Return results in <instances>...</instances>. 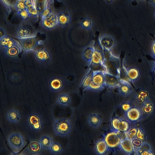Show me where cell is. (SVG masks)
I'll list each match as a JSON object with an SVG mask.
<instances>
[{"label":"cell","mask_w":155,"mask_h":155,"mask_svg":"<svg viewBox=\"0 0 155 155\" xmlns=\"http://www.w3.org/2000/svg\"><path fill=\"white\" fill-rule=\"evenodd\" d=\"M98 43L103 51L109 52L111 51L115 47L116 41L112 35L108 34H104L98 38Z\"/></svg>","instance_id":"ba28073f"},{"label":"cell","mask_w":155,"mask_h":155,"mask_svg":"<svg viewBox=\"0 0 155 155\" xmlns=\"http://www.w3.org/2000/svg\"><path fill=\"white\" fill-rule=\"evenodd\" d=\"M22 52V47L19 43L15 45L4 52L5 54L10 59H15L18 58Z\"/></svg>","instance_id":"603a6c76"},{"label":"cell","mask_w":155,"mask_h":155,"mask_svg":"<svg viewBox=\"0 0 155 155\" xmlns=\"http://www.w3.org/2000/svg\"><path fill=\"white\" fill-rule=\"evenodd\" d=\"M37 31L34 27L29 23L21 24L17 28L15 36L18 39L36 37Z\"/></svg>","instance_id":"8992f818"},{"label":"cell","mask_w":155,"mask_h":155,"mask_svg":"<svg viewBox=\"0 0 155 155\" xmlns=\"http://www.w3.org/2000/svg\"><path fill=\"white\" fill-rule=\"evenodd\" d=\"M48 150L52 154L58 155L61 154L62 153L63 148L62 145L60 143L53 142Z\"/></svg>","instance_id":"d590c367"},{"label":"cell","mask_w":155,"mask_h":155,"mask_svg":"<svg viewBox=\"0 0 155 155\" xmlns=\"http://www.w3.org/2000/svg\"><path fill=\"white\" fill-rule=\"evenodd\" d=\"M106 1L108 2H112L113 0H106Z\"/></svg>","instance_id":"816d5d0a"},{"label":"cell","mask_w":155,"mask_h":155,"mask_svg":"<svg viewBox=\"0 0 155 155\" xmlns=\"http://www.w3.org/2000/svg\"><path fill=\"white\" fill-rule=\"evenodd\" d=\"M131 142L134 153L140 147L142 141L137 138H135L131 140Z\"/></svg>","instance_id":"f6af8a7d"},{"label":"cell","mask_w":155,"mask_h":155,"mask_svg":"<svg viewBox=\"0 0 155 155\" xmlns=\"http://www.w3.org/2000/svg\"><path fill=\"white\" fill-rule=\"evenodd\" d=\"M94 149L96 154L98 155H106L110 152L109 147L102 138L98 139L95 142Z\"/></svg>","instance_id":"ac0fdd59"},{"label":"cell","mask_w":155,"mask_h":155,"mask_svg":"<svg viewBox=\"0 0 155 155\" xmlns=\"http://www.w3.org/2000/svg\"><path fill=\"white\" fill-rule=\"evenodd\" d=\"M43 148L39 140H32L29 142L26 148L27 152L31 155H39Z\"/></svg>","instance_id":"d6986e66"},{"label":"cell","mask_w":155,"mask_h":155,"mask_svg":"<svg viewBox=\"0 0 155 155\" xmlns=\"http://www.w3.org/2000/svg\"><path fill=\"white\" fill-rule=\"evenodd\" d=\"M150 96V91L146 89L138 90L135 94L134 101L136 105L140 106L143 103L149 100Z\"/></svg>","instance_id":"9a60e30c"},{"label":"cell","mask_w":155,"mask_h":155,"mask_svg":"<svg viewBox=\"0 0 155 155\" xmlns=\"http://www.w3.org/2000/svg\"><path fill=\"white\" fill-rule=\"evenodd\" d=\"M53 2V0H47L43 10L40 14L41 18H44L50 13L51 11V5Z\"/></svg>","instance_id":"f35d334b"},{"label":"cell","mask_w":155,"mask_h":155,"mask_svg":"<svg viewBox=\"0 0 155 155\" xmlns=\"http://www.w3.org/2000/svg\"><path fill=\"white\" fill-rule=\"evenodd\" d=\"M120 84L117 88L119 94L124 97L130 96L133 93V89L130 83L128 81L120 78Z\"/></svg>","instance_id":"2e32d148"},{"label":"cell","mask_w":155,"mask_h":155,"mask_svg":"<svg viewBox=\"0 0 155 155\" xmlns=\"http://www.w3.org/2000/svg\"><path fill=\"white\" fill-rule=\"evenodd\" d=\"M34 57L36 61L43 64L47 65L51 61L52 57L49 51L45 48H40L34 51Z\"/></svg>","instance_id":"7c38bea8"},{"label":"cell","mask_w":155,"mask_h":155,"mask_svg":"<svg viewBox=\"0 0 155 155\" xmlns=\"http://www.w3.org/2000/svg\"><path fill=\"white\" fill-rule=\"evenodd\" d=\"M87 122L91 127L96 129L98 128L101 125L102 119L101 116L98 114L92 113L88 116Z\"/></svg>","instance_id":"484cf974"},{"label":"cell","mask_w":155,"mask_h":155,"mask_svg":"<svg viewBox=\"0 0 155 155\" xmlns=\"http://www.w3.org/2000/svg\"><path fill=\"white\" fill-rule=\"evenodd\" d=\"M53 128L56 135L64 137L67 136L71 133L72 125L69 119L61 118L56 119L54 121Z\"/></svg>","instance_id":"7a4b0ae2"},{"label":"cell","mask_w":155,"mask_h":155,"mask_svg":"<svg viewBox=\"0 0 155 155\" xmlns=\"http://www.w3.org/2000/svg\"><path fill=\"white\" fill-rule=\"evenodd\" d=\"M154 59H155V58H154Z\"/></svg>","instance_id":"11a10c76"},{"label":"cell","mask_w":155,"mask_h":155,"mask_svg":"<svg viewBox=\"0 0 155 155\" xmlns=\"http://www.w3.org/2000/svg\"><path fill=\"white\" fill-rule=\"evenodd\" d=\"M105 87L102 85L96 84L91 81L88 86L83 89V91L98 92L103 90Z\"/></svg>","instance_id":"74e56055"},{"label":"cell","mask_w":155,"mask_h":155,"mask_svg":"<svg viewBox=\"0 0 155 155\" xmlns=\"http://www.w3.org/2000/svg\"><path fill=\"white\" fill-rule=\"evenodd\" d=\"M58 104L63 107L69 106L71 102V98L69 94L63 93L59 94L56 98Z\"/></svg>","instance_id":"f1b7e54d"},{"label":"cell","mask_w":155,"mask_h":155,"mask_svg":"<svg viewBox=\"0 0 155 155\" xmlns=\"http://www.w3.org/2000/svg\"><path fill=\"white\" fill-rule=\"evenodd\" d=\"M7 141L10 148L15 153L19 152L26 144L24 137L19 132L10 134L8 137Z\"/></svg>","instance_id":"277c9868"},{"label":"cell","mask_w":155,"mask_h":155,"mask_svg":"<svg viewBox=\"0 0 155 155\" xmlns=\"http://www.w3.org/2000/svg\"><path fill=\"white\" fill-rule=\"evenodd\" d=\"M137 131L136 138L142 142L145 141L147 139L146 132L144 129L141 126L137 127Z\"/></svg>","instance_id":"b9f144b4"},{"label":"cell","mask_w":155,"mask_h":155,"mask_svg":"<svg viewBox=\"0 0 155 155\" xmlns=\"http://www.w3.org/2000/svg\"><path fill=\"white\" fill-rule=\"evenodd\" d=\"M16 12L18 16L23 21H26L31 18L29 13L26 9Z\"/></svg>","instance_id":"7bdbcfd3"},{"label":"cell","mask_w":155,"mask_h":155,"mask_svg":"<svg viewBox=\"0 0 155 155\" xmlns=\"http://www.w3.org/2000/svg\"><path fill=\"white\" fill-rule=\"evenodd\" d=\"M19 42L8 35L0 38V49L4 52Z\"/></svg>","instance_id":"cb8c5ba5"},{"label":"cell","mask_w":155,"mask_h":155,"mask_svg":"<svg viewBox=\"0 0 155 155\" xmlns=\"http://www.w3.org/2000/svg\"><path fill=\"white\" fill-rule=\"evenodd\" d=\"M121 133L110 130L103 135L102 138L107 144L110 151L118 148L120 142L124 138L121 136Z\"/></svg>","instance_id":"5b68a950"},{"label":"cell","mask_w":155,"mask_h":155,"mask_svg":"<svg viewBox=\"0 0 155 155\" xmlns=\"http://www.w3.org/2000/svg\"><path fill=\"white\" fill-rule=\"evenodd\" d=\"M118 149L125 155H130L134 153L131 140L127 137L122 140Z\"/></svg>","instance_id":"44dd1931"},{"label":"cell","mask_w":155,"mask_h":155,"mask_svg":"<svg viewBox=\"0 0 155 155\" xmlns=\"http://www.w3.org/2000/svg\"><path fill=\"white\" fill-rule=\"evenodd\" d=\"M18 40L24 53L34 52L36 47L42 43L36 37Z\"/></svg>","instance_id":"8fae6325"},{"label":"cell","mask_w":155,"mask_h":155,"mask_svg":"<svg viewBox=\"0 0 155 155\" xmlns=\"http://www.w3.org/2000/svg\"><path fill=\"white\" fill-rule=\"evenodd\" d=\"M132 106V102L130 101H124L119 104V107L120 111L124 114Z\"/></svg>","instance_id":"60d3db41"},{"label":"cell","mask_w":155,"mask_h":155,"mask_svg":"<svg viewBox=\"0 0 155 155\" xmlns=\"http://www.w3.org/2000/svg\"><path fill=\"white\" fill-rule=\"evenodd\" d=\"M105 58L104 51L95 48L91 58V65L102 67Z\"/></svg>","instance_id":"ffe728a7"},{"label":"cell","mask_w":155,"mask_h":155,"mask_svg":"<svg viewBox=\"0 0 155 155\" xmlns=\"http://www.w3.org/2000/svg\"><path fill=\"white\" fill-rule=\"evenodd\" d=\"M18 0H0V1L6 9L9 14L12 10L15 8Z\"/></svg>","instance_id":"8d00e7d4"},{"label":"cell","mask_w":155,"mask_h":155,"mask_svg":"<svg viewBox=\"0 0 155 155\" xmlns=\"http://www.w3.org/2000/svg\"><path fill=\"white\" fill-rule=\"evenodd\" d=\"M152 64L151 71L155 80V61H153Z\"/></svg>","instance_id":"681fc988"},{"label":"cell","mask_w":155,"mask_h":155,"mask_svg":"<svg viewBox=\"0 0 155 155\" xmlns=\"http://www.w3.org/2000/svg\"><path fill=\"white\" fill-rule=\"evenodd\" d=\"M41 26L45 30H52L59 26L57 13L52 11L47 16L41 18Z\"/></svg>","instance_id":"30bf717a"},{"label":"cell","mask_w":155,"mask_h":155,"mask_svg":"<svg viewBox=\"0 0 155 155\" xmlns=\"http://www.w3.org/2000/svg\"><path fill=\"white\" fill-rule=\"evenodd\" d=\"M94 43L93 41L90 45L85 47L82 53L83 59L87 62L89 66L91 65L92 56L95 48Z\"/></svg>","instance_id":"d4e9b609"},{"label":"cell","mask_w":155,"mask_h":155,"mask_svg":"<svg viewBox=\"0 0 155 155\" xmlns=\"http://www.w3.org/2000/svg\"><path fill=\"white\" fill-rule=\"evenodd\" d=\"M25 1L26 0H18L15 8L16 12L25 9Z\"/></svg>","instance_id":"bcb514c9"},{"label":"cell","mask_w":155,"mask_h":155,"mask_svg":"<svg viewBox=\"0 0 155 155\" xmlns=\"http://www.w3.org/2000/svg\"><path fill=\"white\" fill-rule=\"evenodd\" d=\"M104 70H93L92 81L94 83L105 86Z\"/></svg>","instance_id":"4dcf8cb0"},{"label":"cell","mask_w":155,"mask_h":155,"mask_svg":"<svg viewBox=\"0 0 155 155\" xmlns=\"http://www.w3.org/2000/svg\"><path fill=\"white\" fill-rule=\"evenodd\" d=\"M153 15L154 18V19H155V9L153 12Z\"/></svg>","instance_id":"f5cc1de1"},{"label":"cell","mask_w":155,"mask_h":155,"mask_svg":"<svg viewBox=\"0 0 155 155\" xmlns=\"http://www.w3.org/2000/svg\"><path fill=\"white\" fill-rule=\"evenodd\" d=\"M65 83L64 80L58 76H54L49 80L48 85L51 91L58 92L61 91L64 88Z\"/></svg>","instance_id":"5bb4252c"},{"label":"cell","mask_w":155,"mask_h":155,"mask_svg":"<svg viewBox=\"0 0 155 155\" xmlns=\"http://www.w3.org/2000/svg\"><path fill=\"white\" fill-rule=\"evenodd\" d=\"M122 68L127 81L130 83H134L140 78L141 73L138 67L133 66L127 67L123 63Z\"/></svg>","instance_id":"4fadbf2b"},{"label":"cell","mask_w":155,"mask_h":155,"mask_svg":"<svg viewBox=\"0 0 155 155\" xmlns=\"http://www.w3.org/2000/svg\"><path fill=\"white\" fill-rule=\"evenodd\" d=\"M37 10L40 14L43 9L47 0H34Z\"/></svg>","instance_id":"ee69618b"},{"label":"cell","mask_w":155,"mask_h":155,"mask_svg":"<svg viewBox=\"0 0 155 155\" xmlns=\"http://www.w3.org/2000/svg\"><path fill=\"white\" fill-rule=\"evenodd\" d=\"M94 24L93 20L88 17L83 18L79 23L80 27L81 29L86 31L91 30L94 26Z\"/></svg>","instance_id":"836d02e7"},{"label":"cell","mask_w":155,"mask_h":155,"mask_svg":"<svg viewBox=\"0 0 155 155\" xmlns=\"http://www.w3.org/2000/svg\"><path fill=\"white\" fill-rule=\"evenodd\" d=\"M137 127L136 125L131 126L125 133L126 137L132 140L136 138Z\"/></svg>","instance_id":"ab89813d"},{"label":"cell","mask_w":155,"mask_h":155,"mask_svg":"<svg viewBox=\"0 0 155 155\" xmlns=\"http://www.w3.org/2000/svg\"><path fill=\"white\" fill-rule=\"evenodd\" d=\"M43 149L49 150L51 144L53 142V138L51 136L45 134L41 137L39 139Z\"/></svg>","instance_id":"e575fe53"},{"label":"cell","mask_w":155,"mask_h":155,"mask_svg":"<svg viewBox=\"0 0 155 155\" xmlns=\"http://www.w3.org/2000/svg\"><path fill=\"white\" fill-rule=\"evenodd\" d=\"M140 107L143 116H150L153 113L155 110V104L150 100L143 103Z\"/></svg>","instance_id":"4316f807"},{"label":"cell","mask_w":155,"mask_h":155,"mask_svg":"<svg viewBox=\"0 0 155 155\" xmlns=\"http://www.w3.org/2000/svg\"><path fill=\"white\" fill-rule=\"evenodd\" d=\"M143 115L140 106H133L127 111L124 114V118L131 124L136 125L141 121Z\"/></svg>","instance_id":"52a82bcc"},{"label":"cell","mask_w":155,"mask_h":155,"mask_svg":"<svg viewBox=\"0 0 155 155\" xmlns=\"http://www.w3.org/2000/svg\"><path fill=\"white\" fill-rule=\"evenodd\" d=\"M105 86L110 89L117 88L120 84V78L104 71Z\"/></svg>","instance_id":"e0dca14e"},{"label":"cell","mask_w":155,"mask_h":155,"mask_svg":"<svg viewBox=\"0 0 155 155\" xmlns=\"http://www.w3.org/2000/svg\"><path fill=\"white\" fill-rule=\"evenodd\" d=\"M109 125L110 130L123 133H125L131 126L128 120L117 115L110 118Z\"/></svg>","instance_id":"3957f363"},{"label":"cell","mask_w":155,"mask_h":155,"mask_svg":"<svg viewBox=\"0 0 155 155\" xmlns=\"http://www.w3.org/2000/svg\"><path fill=\"white\" fill-rule=\"evenodd\" d=\"M7 120L9 122L15 123L18 122L21 119V115L18 110L11 109L7 112L6 114Z\"/></svg>","instance_id":"1f68e13d"},{"label":"cell","mask_w":155,"mask_h":155,"mask_svg":"<svg viewBox=\"0 0 155 155\" xmlns=\"http://www.w3.org/2000/svg\"><path fill=\"white\" fill-rule=\"evenodd\" d=\"M141 0V1H145V0Z\"/></svg>","instance_id":"db71d44e"},{"label":"cell","mask_w":155,"mask_h":155,"mask_svg":"<svg viewBox=\"0 0 155 155\" xmlns=\"http://www.w3.org/2000/svg\"><path fill=\"white\" fill-rule=\"evenodd\" d=\"M59 26L65 27L71 23V17L69 12L67 11H62L57 13Z\"/></svg>","instance_id":"7402d4cb"},{"label":"cell","mask_w":155,"mask_h":155,"mask_svg":"<svg viewBox=\"0 0 155 155\" xmlns=\"http://www.w3.org/2000/svg\"><path fill=\"white\" fill-rule=\"evenodd\" d=\"M150 53L152 58H155V38L152 41L150 46Z\"/></svg>","instance_id":"7dc6e473"},{"label":"cell","mask_w":155,"mask_h":155,"mask_svg":"<svg viewBox=\"0 0 155 155\" xmlns=\"http://www.w3.org/2000/svg\"><path fill=\"white\" fill-rule=\"evenodd\" d=\"M151 4L155 7V0H149Z\"/></svg>","instance_id":"f907efd6"},{"label":"cell","mask_w":155,"mask_h":155,"mask_svg":"<svg viewBox=\"0 0 155 155\" xmlns=\"http://www.w3.org/2000/svg\"><path fill=\"white\" fill-rule=\"evenodd\" d=\"M137 155H154V152L152 149L150 144L146 141L142 142V144L134 154Z\"/></svg>","instance_id":"f546056e"},{"label":"cell","mask_w":155,"mask_h":155,"mask_svg":"<svg viewBox=\"0 0 155 155\" xmlns=\"http://www.w3.org/2000/svg\"><path fill=\"white\" fill-rule=\"evenodd\" d=\"M25 9L29 13L31 18L38 19L39 14L37 10L34 0H26Z\"/></svg>","instance_id":"83f0119b"},{"label":"cell","mask_w":155,"mask_h":155,"mask_svg":"<svg viewBox=\"0 0 155 155\" xmlns=\"http://www.w3.org/2000/svg\"><path fill=\"white\" fill-rule=\"evenodd\" d=\"M0 38H2L5 35H7L6 30L4 28L2 27H0Z\"/></svg>","instance_id":"c3c4849f"},{"label":"cell","mask_w":155,"mask_h":155,"mask_svg":"<svg viewBox=\"0 0 155 155\" xmlns=\"http://www.w3.org/2000/svg\"><path fill=\"white\" fill-rule=\"evenodd\" d=\"M26 120L28 126L34 132H39L42 129L43 120L38 114L35 112L30 113L27 116Z\"/></svg>","instance_id":"9c48e42d"},{"label":"cell","mask_w":155,"mask_h":155,"mask_svg":"<svg viewBox=\"0 0 155 155\" xmlns=\"http://www.w3.org/2000/svg\"><path fill=\"white\" fill-rule=\"evenodd\" d=\"M107 52L102 66L107 73L120 78L121 73L120 60L119 56L114 54L112 51Z\"/></svg>","instance_id":"6da1fadb"},{"label":"cell","mask_w":155,"mask_h":155,"mask_svg":"<svg viewBox=\"0 0 155 155\" xmlns=\"http://www.w3.org/2000/svg\"><path fill=\"white\" fill-rule=\"evenodd\" d=\"M93 70L91 67H89L81 80L80 83V86L83 89L86 87L92 81Z\"/></svg>","instance_id":"d6a6232c"}]
</instances>
